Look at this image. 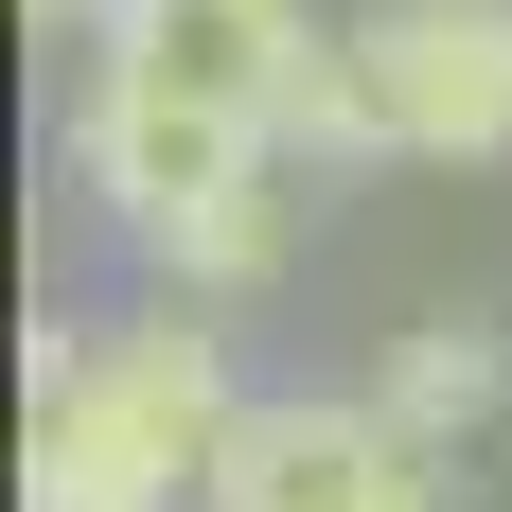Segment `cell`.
Returning a JSON list of instances; mask_svg holds the SVG:
<instances>
[{
	"mask_svg": "<svg viewBox=\"0 0 512 512\" xmlns=\"http://www.w3.org/2000/svg\"><path fill=\"white\" fill-rule=\"evenodd\" d=\"M36 36H53V53H89V36H106V0H36Z\"/></svg>",
	"mask_w": 512,
	"mask_h": 512,
	"instance_id": "7",
	"label": "cell"
},
{
	"mask_svg": "<svg viewBox=\"0 0 512 512\" xmlns=\"http://www.w3.org/2000/svg\"><path fill=\"white\" fill-rule=\"evenodd\" d=\"M283 159L354 177V159H512V0H371L336 18Z\"/></svg>",
	"mask_w": 512,
	"mask_h": 512,
	"instance_id": "2",
	"label": "cell"
},
{
	"mask_svg": "<svg viewBox=\"0 0 512 512\" xmlns=\"http://www.w3.org/2000/svg\"><path fill=\"white\" fill-rule=\"evenodd\" d=\"M265 159H283V142H248V124H212V106H177V89H124V71L71 89V177H89V212H106L142 265H177Z\"/></svg>",
	"mask_w": 512,
	"mask_h": 512,
	"instance_id": "3",
	"label": "cell"
},
{
	"mask_svg": "<svg viewBox=\"0 0 512 512\" xmlns=\"http://www.w3.org/2000/svg\"><path fill=\"white\" fill-rule=\"evenodd\" d=\"M265 389L230 371L212 301H142V318H53L36 336V442H18V512H177L212 495L230 424Z\"/></svg>",
	"mask_w": 512,
	"mask_h": 512,
	"instance_id": "1",
	"label": "cell"
},
{
	"mask_svg": "<svg viewBox=\"0 0 512 512\" xmlns=\"http://www.w3.org/2000/svg\"><path fill=\"white\" fill-rule=\"evenodd\" d=\"M318 53H336V36H318L301 0H106L89 71L177 89V106H212V124L283 142V124H301V89H318Z\"/></svg>",
	"mask_w": 512,
	"mask_h": 512,
	"instance_id": "5",
	"label": "cell"
},
{
	"mask_svg": "<svg viewBox=\"0 0 512 512\" xmlns=\"http://www.w3.org/2000/svg\"><path fill=\"white\" fill-rule=\"evenodd\" d=\"M195 512H442V442H407L371 389H265Z\"/></svg>",
	"mask_w": 512,
	"mask_h": 512,
	"instance_id": "4",
	"label": "cell"
},
{
	"mask_svg": "<svg viewBox=\"0 0 512 512\" xmlns=\"http://www.w3.org/2000/svg\"><path fill=\"white\" fill-rule=\"evenodd\" d=\"M495 389H512V336L495 318H407V336H389V371H371V407L407 424V442H477V424H495Z\"/></svg>",
	"mask_w": 512,
	"mask_h": 512,
	"instance_id": "6",
	"label": "cell"
}]
</instances>
